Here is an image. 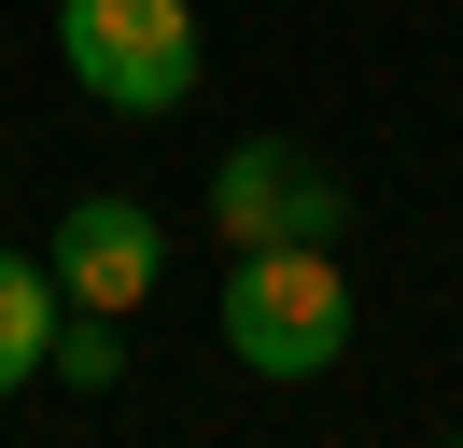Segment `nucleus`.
Returning <instances> with one entry per match:
<instances>
[{
    "label": "nucleus",
    "instance_id": "nucleus-1",
    "mask_svg": "<svg viewBox=\"0 0 463 448\" xmlns=\"http://www.w3.org/2000/svg\"><path fill=\"white\" fill-rule=\"evenodd\" d=\"M57 70L85 84L99 112H127V126H169L211 84L197 0H57Z\"/></svg>",
    "mask_w": 463,
    "mask_h": 448
},
{
    "label": "nucleus",
    "instance_id": "nucleus-2",
    "mask_svg": "<svg viewBox=\"0 0 463 448\" xmlns=\"http://www.w3.org/2000/svg\"><path fill=\"white\" fill-rule=\"evenodd\" d=\"M225 350L253 364V378H337L351 364V280H337V252L323 238H267V252H239L225 266Z\"/></svg>",
    "mask_w": 463,
    "mask_h": 448
},
{
    "label": "nucleus",
    "instance_id": "nucleus-3",
    "mask_svg": "<svg viewBox=\"0 0 463 448\" xmlns=\"http://www.w3.org/2000/svg\"><path fill=\"white\" fill-rule=\"evenodd\" d=\"M337 224H351V182L309 154V140H225L211 154V238L225 252H267V238H323L337 252Z\"/></svg>",
    "mask_w": 463,
    "mask_h": 448
},
{
    "label": "nucleus",
    "instance_id": "nucleus-4",
    "mask_svg": "<svg viewBox=\"0 0 463 448\" xmlns=\"http://www.w3.org/2000/svg\"><path fill=\"white\" fill-rule=\"evenodd\" d=\"M43 266H57L71 308H99V322H127V308L169 280V224L141 210V196H71L57 238H43Z\"/></svg>",
    "mask_w": 463,
    "mask_h": 448
},
{
    "label": "nucleus",
    "instance_id": "nucleus-5",
    "mask_svg": "<svg viewBox=\"0 0 463 448\" xmlns=\"http://www.w3.org/2000/svg\"><path fill=\"white\" fill-rule=\"evenodd\" d=\"M57 322H71L57 266H43V252H0V392H29V378H43V350H57Z\"/></svg>",
    "mask_w": 463,
    "mask_h": 448
},
{
    "label": "nucleus",
    "instance_id": "nucleus-6",
    "mask_svg": "<svg viewBox=\"0 0 463 448\" xmlns=\"http://www.w3.org/2000/svg\"><path fill=\"white\" fill-rule=\"evenodd\" d=\"M43 378H57V392H113V378H127V322L71 308V322H57V350H43Z\"/></svg>",
    "mask_w": 463,
    "mask_h": 448
},
{
    "label": "nucleus",
    "instance_id": "nucleus-7",
    "mask_svg": "<svg viewBox=\"0 0 463 448\" xmlns=\"http://www.w3.org/2000/svg\"><path fill=\"white\" fill-rule=\"evenodd\" d=\"M449 448H463V434H449Z\"/></svg>",
    "mask_w": 463,
    "mask_h": 448
}]
</instances>
